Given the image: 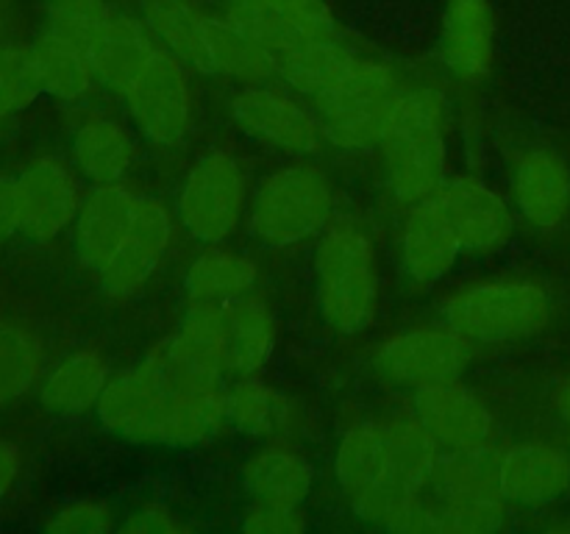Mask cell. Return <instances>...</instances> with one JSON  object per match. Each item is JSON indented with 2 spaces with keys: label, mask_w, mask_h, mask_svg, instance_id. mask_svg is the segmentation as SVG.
<instances>
[{
  "label": "cell",
  "mask_w": 570,
  "mask_h": 534,
  "mask_svg": "<svg viewBox=\"0 0 570 534\" xmlns=\"http://www.w3.org/2000/svg\"><path fill=\"white\" fill-rule=\"evenodd\" d=\"M317 304L328 326L360 332L376 306V254L362 226L348 217L328 220L317 245Z\"/></svg>",
  "instance_id": "1"
},
{
  "label": "cell",
  "mask_w": 570,
  "mask_h": 534,
  "mask_svg": "<svg viewBox=\"0 0 570 534\" xmlns=\"http://www.w3.org/2000/svg\"><path fill=\"white\" fill-rule=\"evenodd\" d=\"M384 167L395 198L421 204L445 184V137L440 109L429 95L401 92L382 142Z\"/></svg>",
  "instance_id": "2"
},
{
  "label": "cell",
  "mask_w": 570,
  "mask_h": 534,
  "mask_svg": "<svg viewBox=\"0 0 570 534\" xmlns=\"http://www.w3.org/2000/svg\"><path fill=\"white\" fill-rule=\"evenodd\" d=\"M401 89L390 67L356 56L334 87L315 98L323 137L345 150H367L382 142Z\"/></svg>",
  "instance_id": "3"
},
{
  "label": "cell",
  "mask_w": 570,
  "mask_h": 534,
  "mask_svg": "<svg viewBox=\"0 0 570 534\" xmlns=\"http://www.w3.org/2000/svg\"><path fill=\"white\" fill-rule=\"evenodd\" d=\"M334 189L315 165H287L271 172L250 200V231L271 248L304 243L332 220Z\"/></svg>",
  "instance_id": "4"
},
{
  "label": "cell",
  "mask_w": 570,
  "mask_h": 534,
  "mask_svg": "<svg viewBox=\"0 0 570 534\" xmlns=\"http://www.w3.org/2000/svg\"><path fill=\"white\" fill-rule=\"evenodd\" d=\"M551 317V300L540 284L501 278L460 289L443 304V320L476 343H512L538 334Z\"/></svg>",
  "instance_id": "5"
},
{
  "label": "cell",
  "mask_w": 570,
  "mask_h": 534,
  "mask_svg": "<svg viewBox=\"0 0 570 534\" xmlns=\"http://www.w3.org/2000/svg\"><path fill=\"white\" fill-rule=\"evenodd\" d=\"M245 200L243 167L226 150H212L189 170L178 192V220L195 239L217 245L239 226Z\"/></svg>",
  "instance_id": "6"
},
{
  "label": "cell",
  "mask_w": 570,
  "mask_h": 534,
  "mask_svg": "<svg viewBox=\"0 0 570 534\" xmlns=\"http://www.w3.org/2000/svg\"><path fill=\"white\" fill-rule=\"evenodd\" d=\"M173 387L220 384L226 373V326L223 306L189 304L176 334L159 339L145 356Z\"/></svg>",
  "instance_id": "7"
},
{
  "label": "cell",
  "mask_w": 570,
  "mask_h": 534,
  "mask_svg": "<svg viewBox=\"0 0 570 534\" xmlns=\"http://www.w3.org/2000/svg\"><path fill=\"white\" fill-rule=\"evenodd\" d=\"M122 98L139 131L150 142L176 145L187 134L189 117H193V95H189L184 61L173 50H156L154 59L142 67Z\"/></svg>",
  "instance_id": "8"
},
{
  "label": "cell",
  "mask_w": 570,
  "mask_h": 534,
  "mask_svg": "<svg viewBox=\"0 0 570 534\" xmlns=\"http://www.w3.org/2000/svg\"><path fill=\"white\" fill-rule=\"evenodd\" d=\"M226 20L273 56L340 39L337 20L323 0H228Z\"/></svg>",
  "instance_id": "9"
},
{
  "label": "cell",
  "mask_w": 570,
  "mask_h": 534,
  "mask_svg": "<svg viewBox=\"0 0 570 534\" xmlns=\"http://www.w3.org/2000/svg\"><path fill=\"white\" fill-rule=\"evenodd\" d=\"M471 339L445 323L390 337L376 350V367L390 382L421 389L460 376L471 362Z\"/></svg>",
  "instance_id": "10"
},
{
  "label": "cell",
  "mask_w": 570,
  "mask_h": 534,
  "mask_svg": "<svg viewBox=\"0 0 570 534\" xmlns=\"http://www.w3.org/2000/svg\"><path fill=\"white\" fill-rule=\"evenodd\" d=\"M173 387L148 359L109 378L98 400V417L109 432L139 443H165Z\"/></svg>",
  "instance_id": "11"
},
{
  "label": "cell",
  "mask_w": 570,
  "mask_h": 534,
  "mask_svg": "<svg viewBox=\"0 0 570 534\" xmlns=\"http://www.w3.org/2000/svg\"><path fill=\"white\" fill-rule=\"evenodd\" d=\"M232 117L245 134L273 148L289 154H315L321 148L323 128L315 111L278 89L250 83L248 89L234 95Z\"/></svg>",
  "instance_id": "12"
},
{
  "label": "cell",
  "mask_w": 570,
  "mask_h": 534,
  "mask_svg": "<svg viewBox=\"0 0 570 534\" xmlns=\"http://www.w3.org/2000/svg\"><path fill=\"white\" fill-rule=\"evenodd\" d=\"M20 195V231L26 237L45 243L72 226L81 209V187L65 161L37 159L17 176Z\"/></svg>",
  "instance_id": "13"
},
{
  "label": "cell",
  "mask_w": 570,
  "mask_h": 534,
  "mask_svg": "<svg viewBox=\"0 0 570 534\" xmlns=\"http://www.w3.org/2000/svg\"><path fill=\"white\" fill-rule=\"evenodd\" d=\"M415 415L445 448H482L495 439L493 412L454 378L417 389Z\"/></svg>",
  "instance_id": "14"
},
{
  "label": "cell",
  "mask_w": 570,
  "mask_h": 534,
  "mask_svg": "<svg viewBox=\"0 0 570 534\" xmlns=\"http://www.w3.org/2000/svg\"><path fill=\"white\" fill-rule=\"evenodd\" d=\"M173 237V217L159 198L139 195L137 215H134L128 237L122 239L115 259L100 273V284L111 295H131L142 287L167 254Z\"/></svg>",
  "instance_id": "15"
},
{
  "label": "cell",
  "mask_w": 570,
  "mask_h": 534,
  "mask_svg": "<svg viewBox=\"0 0 570 534\" xmlns=\"http://www.w3.org/2000/svg\"><path fill=\"white\" fill-rule=\"evenodd\" d=\"M438 200L460 234L462 250L488 254L510 243L512 228H515L512 211L507 200L488 184L476 178H456V181L443 184Z\"/></svg>",
  "instance_id": "16"
},
{
  "label": "cell",
  "mask_w": 570,
  "mask_h": 534,
  "mask_svg": "<svg viewBox=\"0 0 570 534\" xmlns=\"http://www.w3.org/2000/svg\"><path fill=\"white\" fill-rule=\"evenodd\" d=\"M139 192L117 184H98L83 198L76 217V248L83 265L92 273H104L115 259L122 239L128 237L134 215H137Z\"/></svg>",
  "instance_id": "17"
},
{
  "label": "cell",
  "mask_w": 570,
  "mask_h": 534,
  "mask_svg": "<svg viewBox=\"0 0 570 534\" xmlns=\"http://www.w3.org/2000/svg\"><path fill=\"white\" fill-rule=\"evenodd\" d=\"M440 53L462 81H482L493 67L495 17L490 0H449Z\"/></svg>",
  "instance_id": "18"
},
{
  "label": "cell",
  "mask_w": 570,
  "mask_h": 534,
  "mask_svg": "<svg viewBox=\"0 0 570 534\" xmlns=\"http://www.w3.org/2000/svg\"><path fill=\"white\" fill-rule=\"evenodd\" d=\"M499 490L512 504H551L570 490V456L549 443H521L499 459Z\"/></svg>",
  "instance_id": "19"
},
{
  "label": "cell",
  "mask_w": 570,
  "mask_h": 534,
  "mask_svg": "<svg viewBox=\"0 0 570 534\" xmlns=\"http://www.w3.org/2000/svg\"><path fill=\"white\" fill-rule=\"evenodd\" d=\"M401 250L406 270L421 284L438 281L454 267L456 256L462 254V243L438 195L412 204L401 234Z\"/></svg>",
  "instance_id": "20"
},
{
  "label": "cell",
  "mask_w": 570,
  "mask_h": 534,
  "mask_svg": "<svg viewBox=\"0 0 570 534\" xmlns=\"http://www.w3.org/2000/svg\"><path fill=\"white\" fill-rule=\"evenodd\" d=\"M337 478L354 510L399 482L384 423H362L345 434L337 451Z\"/></svg>",
  "instance_id": "21"
},
{
  "label": "cell",
  "mask_w": 570,
  "mask_h": 534,
  "mask_svg": "<svg viewBox=\"0 0 570 534\" xmlns=\"http://www.w3.org/2000/svg\"><path fill=\"white\" fill-rule=\"evenodd\" d=\"M515 200L538 228H557L570 215V167L554 150H529L515 167Z\"/></svg>",
  "instance_id": "22"
},
{
  "label": "cell",
  "mask_w": 570,
  "mask_h": 534,
  "mask_svg": "<svg viewBox=\"0 0 570 534\" xmlns=\"http://www.w3.org/2000/svg\"><path fill=\"white\" fill-rule=\"evenodd\" d=\"M156 50L159 44H154V31L145 22L115 11L98 37L89 42L87 53L92 59L95 76L122 95L142 72V67L154 59Z\"/></svg>",
  "instance_id": "23"
},
{
  "label": "cell",
  "mask_w": 570,
  "mask_h": 534,
  "mask_svg": "<svg viewBox=\"0 0 570 534\" xmlns=\"http://www.w3.org/2000/svg\"><path fill=\"white\" fill-rule=\"evenodd\" d=\"M109 378V365L98 350H72L45 373L39 384V400L53 415H78L98 406Z\"/></svg>",
  "instance_id": "24"
},
{
  "label": "cell",
  "mask_w": 570,
  "mask_h": 534,
  "mask_svg": "<svg viewBox=\"0 0 570 534\" xmlns=\"http://www.w3.org/2000/svg\"><path fill=\"white\" fill-rule=\"evenodd\" d=\"M226 326V373L254 376L271 359L276 343V320L265 300L245 295L223 306Z\"/></svg>",
  "instance_id": "25"
},
{
  "label": "cell",
  "mask_w": 570,
  "mask_h": 534,
  "mask_svg": "<svg viewBox=\"0 0 570 534\" xmlns=\"http://www.w3.org/2000/svg\"><path fill=\"white\" fill-rule=\"evenodd\" d=\"M28 56H31L39 92H48L61 100H76L92 87L95 67L87 50L72 42V39L50 31V28L42 37L33 39Z\"/></svg>",
  "instance_id": "26"
},
{
  "label": "cell",
  "mask_w": 570,
  "mask_h": 534,
  "mask_svg": "<svg viewBox=\"0 0 570 534\" xmlns=\"http://www.w3.org/2000/svg\"><path fill=\"white\" fill-rule=\"evenodd\" d=\"M243 478L256 501L301 506L315 484V467L298 451L276 445L250 456Z\"/></svg>",
  "instance_id": "27"
},
{
  "label": "cell",
  "mask_w": 570,
  "mask_h": 534,
  "mask_svg": "<svg viewBox=\"0 0 570 534\" xmlns=\"http://www.w3.org/2000/svg\"><path fill=\"white\" fill-rule=\"evenodd\" d=\"M72 156L89 181L117 184L134 165V139L111 117H89L72 137Z\"/></svg>",
  "instance_id": "28"
},
{
  "label": "cell",
  "mask_w": 570,
  "mask_h": 534,
  "mask_svg": "<svg viewBox=\"0 0 570 534\" xmlns=\"http://www.w3.org/2000/svg\"><path fill=\"white\" fill-rule=\"evenodd\" d=\"M142 14L145 26L167 50H173L184 65L204 72L212 22L206 11H200L193 0H145Z\"/></svg>",
  "instance_id": "29"
},
{
  "label": "cell",
  "mask_w": 570,
  "mask_h": 534,
  "mask_svg": "<svg viewBox=\"0 0 570 534\" xmlns=\"http://www.w3.org/2000/svg\"><path fill=\"white\" fill-rule=\"evenodd\" d=\"M256 276L259 273L248 256L226 248L204 250L187 270L189 304H232V300L254 293Z\"/></svg>",
  "instance_id": "30"
},
{
  "label": "cell",
  "mask_w": 570,
  "mask_h": 534,
  "mask_svg": "<svg viewBox=\"0 0 570 534\" xmlns=\"http://www.w3.org/2000/svg\"><path fill=\"white\" fill-rule=\"evenodd\" d=\"M209 76H226L243 83H259L276 72V56L262 48L239 28L223 17L209 22V39H206V67Z\"/></svg>",
  "instance_id": "31"
},
{
  "label": "cell",
  "mask_w": 570,
  "mask_h": 534,
  "mask_svg": "<svg viewBox=\"0 0 570 534\" xmlns=\"http://www.w3.org/2000/svg\"><path fill=\"white\" fill-rule=\"evenodd\" d=\"M228 421V395L223 384L176 387L165 426L167 445H195L209 439Z\"/></svg>",
  "instance_id": "32"
},
{
  "label": "cell",
  "mask_w": 570,
  "mask_h": 534,
  "mask_svg": "<svg viewBox=\"0 0 570 534\" xmlns=\"http://www.w3.org/2000/svg\"><path fill=\"white\" fill-rule=\"evenodd\" d=\"M507 504L499 487H440L432 504V532H493L504 526Z\"/></svg>",
  "instance_id": "33"
},
{
  "label": "cell",
  "mask_w": 570,
  "mask_h": 534,
  "mask_svg": "<svg viewBox=\"0 0 570 534\" xmlns=\"http://www.w3.org/2000/svg\"><path fill=\"white\" fill-rule=\"evenodd\" d=\"M354 59L356 53H351L340 39H332V42H312L278 53L276 72L293 89L317 98V95H323L328 87H334L340 81V76L348 70Z\"/></svg>",
  "instance_id": "34"
},
{
  "label": "cell",
  "mask_w": 570,
  "mask_h": 534,
  "mask_svg": "<svg viewBox=\"0 0 570 534\" xmlns=\"http://www.w3.org/2000/svg\"><path fill=\"white\" fill-rule=\"evenodd\" d=\"M384 428H387L390 445H393V459L399 476L410 482L412 487L426 490L434 482V476H438L440 462H443L440 439L429 432V426L417 415L390 417Z\"/></svg>",
  "instance_id": "35"
},
{
  "label": "cell",
  "mask_w": 570,
  "mask_h": 534,
  "mask_svg": "<svg viewBox=\"0 0 570 534\" xmlns=\"http://www.w3.org/2000/svg\"><path fill=\"white\" fill-rule=\"evenodd\" d=\"M228 395V421L248 434H273L287 428L289 398L265 384L262 378L239 376Z\"/></svg>",
  "instance_id": "36"
},
{
  "label": "cell",
  "mask_w": 570,
  "mask_h": 534,
  "mask_svg": "<svg viewBox=\"0 0 570 534\" xmlns=\"http://www.w3.org/2000/svg\"><path fill=\"white\" fill-rule=\"evenodd\" d=\"M42 376V348L31 332L0 323V404L20 398Z\"/></svg>",
  "instance_id": "37"
},
{
  "label": "cell",
  "mask_w": 570,
  "mask_h": 534,
  "mask_svg": "<svg viewBox=\"0 0 570 534\" xmlns=\"http://www.w3.org/2000/svg\"><path fill=\"white\" fill-rule=\"evenodd\" d=\"M45 9H48L50 31L72 39L83 50L115 14L109 0H45Z\"/></svg>",
  "instance_id": "38"
},
{
  "label": "cell",
  "mask_w": 570,
  "mask_h": 534,
  "mask_svg": "<svg viewBox=\"0 0 570 534\" xmlns=\"http://www.w3.org/2000/svg\"><path fill=\"white\" fill-rule=\"evenodd\" d=\"M39 95L28 48H0V117L20 111Z\"/></svg>",
  "instance_id": "39"
},
{
  "label": "cell",
  "mask_w": 570,
  "mask_h": 534,
  "mask_svg": "<svg viewBox=\"0 0 570 534\" xmlns=\"http://www.w3.org/2000/svg\"><path fill=\"white\" fill-rule=\"evenodd\" d=\"M48 532L56 534H100L111 528V510L104 501L81 498L59 506L45 523Z\"/></svg>",
  "instance_id": "40"
},
{
  "label": "cell",
  "mask_w": 570,
  "mask_h": 534,
  "mask_svg": "<svg viewBox=\"0 0 570 534\" xmlns=\"http://www.w3.org/2000/svg\"><path fill=\"white\" fill-rule=\"evenodd\" d=\"M245 532L254 534H295L306 528V517L301 506L287 504H267V501H256L250 506L248 517L243 521Z\"/></svg>",
  "instance_id": "41"
},
{
  "label": "cell",
  "mask_w": 570,
  "mask_h": 534,
  "mask_svg": "<svg viewBox=\"0 0 570 534\" xmlns=\"http://www.w3.org/2000/svg\"><path fill=\"white\" fill-rule=\"evenodd\" d=\"M187 523L176 515L173 510L161 504H145L134 512L126 521L122 532H142V534H176L187 532Z\"/></svg>",
  "instance_id": "42"
},
{
  "label": "cell",
  "mask_w": 570,
  "mask_h": 534,
  "mask_svg": "<svg viewBox=\"0 0 570 534\" xmlns=\"http://www.w3.org/2000/svg\"><path fill=\"white\" fill-rule=\"evenodd\" d=\"M20 231V195L17 178L0 176V239H9Z\"/></svg>",
  "instance_id": "43"
},
{
  "label": "cell",
  "mask_w": 570,
  "mask_h": 534,
  "mask_svg": "<svg viewBox=\"0 0 570 534\" xmlns=\"http://www.w3.org/2000/svg\"><path fill=\"white\" fill-rule=\"evenodd\" d=\"M22 471V454L17 448V443L0 437V501L14 490L17 478Z\"/></svg>",
  "instance_id": "44"
},
{
  "label": "cell",
  "mask_w": 570,
  "mask_h": 534,
  "mask_svg": "<svg viewBox=\"0 0 570 534\" xmlns=\"http://www.w3.org/2000/svg\"><path fill=\"white\" fill-rule=\"evenodd\" d=\"M554 409L560 412L562 421H566L568 426H570V376L562 378V382L557 384V389H554Z\"/></svg>",
  "instance_id": "45"
}]
</instances>
